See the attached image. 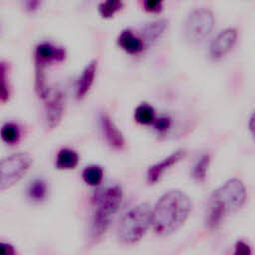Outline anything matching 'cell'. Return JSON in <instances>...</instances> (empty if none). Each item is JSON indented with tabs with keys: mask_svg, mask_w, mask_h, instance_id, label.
I'll list each match as a JSON object with an SVG mask.
<instances>
[{
	"mask_svg": "<svg viewBox=\"0 0 255 255\" xmlns=\"http://www.w3.org/2000/svg\"><path fill=\"white\" fill-rule=\"evenodd\" d=\"M79 159V154L75 150L70 148H63L58 152L56 156L55 165L58 169L70 170L74 169L78 165Z\"/></svg>",
	"mask_w": 255,
	"mask_h": 255,
	"instance_id": "cell-15",
	"label": "cell"
},
{
	"mask_svg": "<svg viewBox=\"0 0 255 255\" xmlns=\"http://www.w3.org/2000/svg\"><path fill=\"white\" fill-rule=\"evenodd\" d=\"M1 137L8 144L17 143L20 138V130L14 123H6L1 128Z\"/></svg>",
	"mask_w": 255,
	"mask_h": 255,
	"instance_id": "cell-21",
	"label": "cell"
},
{
	"mask_svg": "<svg viewBox=\"0 0 255 255\" xmlns=\"http://www.w3.org/2000/svg\"><path fill=\"white\" fill-rule=\"evenodd\" d=\"M118 45L128 54H137L143 48V42L140 37L135 36L130 30H123L118 37Z\"/></svg>",
	"mask_w": 255,
	"mask_h": 255,
	"instance_id": "cell-14",
	"label": "cell"
},
{
	"mask_svg": "<svg viewBox=\"0 0 255 255\" xmlns=\"http://www.w3.org/2000/svg\"><path fill=\"white\" fill-rule=\"evenodd\" d=\"M27 196L34 202H42L48 195V186L44 179L35 178L27 186Z\"/></svg>",
	"mask_w": 255,
	"mask_h": 255,
	"instance_id": "cell-16",
	"label": "cell"
},
{
	"mask_svg": "<svg viewBox=\"0 0 255 255\" xmlns=\"http://www.w3.org/2000/svg\"><path fill=\"white\" fill-rule=\"evenodd\" d=\"M210 163V155L208 153H203L200 155L191 169V176L196 181H203L206 178L208 167Z\"/></svg>",
	"mask_w": 255,
	"mask_h": 255,
	"instance_id": "cell-19",
	"label": "cell"
},
{
	"mask_svg": "<svg viewBox=\"0 0 255 255\" xmlns=\"http://www.w3.org/2000/svg\"><path fill=\"white\" fill-rule=\"evenodd\" d=\"M186 155V151L184 149H177L176 151L170 153L168 156L164 157L160 161H157L153 165H151L147 169L146 178L149 184H155L163 174L169 170L172 166L176 165L179 161H181Z\"/></svg>",
	"mask_w": 255,
	"mask_h": 255,
	"instance_id": "cell-8",
	"label": "cell"
},
{
	"mask_svg": "<svg viewBox=\"0 0 255 255\" xmlns=\"http://www.w3.org/2000/svg\"><path fill=\"white\" fill-rule=\"evenodd\" d=\"M97 71V61L92 60L82 71L76 86V97L77 99H83L90 91Z\"/></svg>",
	"mask_w": 255,
	"mask_h": 255,
	"instance_id": "cell-11",
	"label": "cell"
},
{
	"mask_svg": "<svg viewBox=\"0 0 255 255\" xmlns=\"http://www.w3.org/2000/svg\"><path fill=\"white\" fill-rule=\"evenodd\" d=\"M246 188L238 178H230L211 194L206 215L205 225L208 229H216L224 218L240 208L246 200Z\"/></svg>",
	"mask_w": 255,
	"mask_h": 255,
	"instance_id": "cell-2",
	"label": "cell"
},
{
	"mask_svg": "<svg viewBox=\"0 0 255 255\" xmlns=\"http://www.w3.org/2000/svg\"><path fill=\"white\" fill-rule=\"evenodd\" d=\"M150 225L152 208L147 203H140L122 217L117 230L118 239L124 244H134L143 237Z\"/></svg>",
	"mask_w": 255,
	"mask_h": 255,
	"instance_id": "cell-4",
	"label": "cell"
},
{
	"mask_svg": "<svg viewBox=\"0 0 255 255\" xmlns=\"http://www.w3.org/2000/svg\"><path fill=\"white\" fill-rule=\"evenodd\" d=\"M122 196V188L117 184L98 189L94 193L91 223V234L94 238H99L106 232L113 216L119 209Z\"/></svg>",
	"mask_w": 255,
	"mask_h": 255,
	"instance_id": "cell-3",
	"label": "cell"
},
{
	"mask_svg": "<svg viewBox=\"0 0 255 255\" xmlns=\"http://www.w3.org/2000/svg\"><path fill=\"white\" fill-rule=\"evenodd\" d=\"M0 79H1V103H6L9 100L10 90L7 84V68L4 62H1L0 67Z\"/></svg>",
	"mask_w": 255,
	"mask_h": 255,
	"instance_id": "cell-23",
	"label": "cell"
},
{
	"mask_svg": "<svg viewBox=\"0 0 255 255\" xmlns=\"http://www.w3.org/2000/svg\"><path fill=\"white\" fill-rule=\"evenodd\" d=\"M134 119L137 123L141 125H149L153 124L155 117V110L152 106L142 103L138 105L134 110Z\"/></svg>",
	"mask_w": 255,
	"mask_h": 255,
	"instance_id": "cell-18",
	"label": "cell"
},
{
	"mask_svg": "<svg viewBox=\"0 0 255 255\" xmlns=\"http://www.w3.org/2000/svg\"><path fill=\"white\" fill-rule=\"evenodd\" d=\"M45 106V124L49 129L56 128L63 117L65 107V94L56 90L48 96Z\"/></svg>",
	"mask_w": 255,
	"mask_h": 255,
	"instance_id": "cell-7",
	"label": "cell"
},
{
	"mask_svg": "<svg viewBox=\"0 0 255 255\" xmlns=\"http://www.w3.org/2000/svg\"><path fill=\"white\" fill-rule=\"evenodd\" d=\"M232 255H252L251 247L243 240H238L234 245Z\"/></svg>",
	"mask_w": 255,
	"mask_h": 255,
	"instance_id": "cell-25",
	"label": "cell"
},
{
	"mask_svg": "<svg viewBox=\"0 0 255 255\" xmlns=\"http://www.w3.org/2000/svg\"><path fill=\"white\" fill-rule=\"evenodd\" d=\"M33 158L29 153L18 152L0 163V189L3 191L18 182L29 170Z\"/></svg>",
	"mask_w": 255,
	"mask_h": 255,
	"instance_id": "cell-5",
	"label": "cell"
},
{
	"mask_svg": "<svg viewBox=\"0 0 255 255\" xmlns=\"http://www.w3.org/2000/svg\"><path fill=\"white\" fill-rule=\"evenodd\" d=\"M25 6H26V10L33 12L40 8L41 2L40 1H27V2H25Z\"/></svg>",
	"mask_w": 255,
	"mask_h": 255,
	"instance_id": "cell-29",
	"label": "cell"
},
{
	"mask_svg": "<svg viewBox=\"0 0 255 255\" xmlns=\"http://www.w3.org/2000/svg\"><path fill=\"white\" fill-rule=\"evenodd\" d=\"M143 7L149 13H158L162 10L163 4L160 0H146L143 2Z\"/></svg>",
	"mask_w": 255,
	"mask_h": 255,
	"instance_id": "cell-26",
	"label": "cell"
},
{
	"mask_svg": "<svg viewBox=\"0 0 255 255\" xmlns=\"http://www.w3.org/2000/svg\"><path fill=\"white\" fill-rule=\"evenodd\" d=\"M237 41V30L226 28L220 31L212 40L209 46V54L212 58L217 59L228 53Z\"/></svg>",
	"mask_w": 255,
	"mask_h": 255,
	"instance_id": "cell-9",
	"label": "cell"
},
{
	"mask_svg": "<svg viewBox=\"0 0 255 255\" xmlns=\"http://www.w3.org/2000/svg\"><path fill=\"white\" fill-rule=\"evenodd\" d=\"M167 25H168V21L164 18L156 19L144 25L142 28L141 37H140L143 44L150 45L154 43L164 33L165 29L167 28Z\"/></svg>",
	"mask_w": 255,
	"mask_h": 255,
	"instance_id": "cell-13",
	"label": "cell"
},
{
	"mask_svg": "<svg viewBox=\"0 0 255 255\" xmlns=\"http://www.w3.org/2000/svg\"><path fill=\"white\" fill-rule=\"evenodd\" d=\"M122 8L123 2L119 0H108L100 3L98 6L99 13L103 18H112Z\"/></svg>",
	"mask_w": 255,
	"mask_h": 255,
	"instance_id": "cell-22",
	"label": "cell"
},
{
	"mask_svg": "<svg viewBox=\"0 0 255 255\" xmlns=\"http://www.w3.org/2000/svg\"><path fill=\"white\" fill-rule=\"evenodd\" d=\"M35 90L38 96L44 100L50 95L49 88L46 85V76H45V63L35 60Z\"/></svg>",
	"mask_w": 255,
	"mask_h": 255,
	"instance_id": "cell-17",
	"label": "cell"
},
{
	"mask_svg": "<svg viewBox=\"0 0 255 255\" xmlns=\"http://www.w3.org/2000/svg\"><path fill=\"white\" fill-rule=\"evenodd\" d=\"M103 175H104V171L102 167L99 165H89L82 172L83 180L88 185H91V186L99 185L103 179Z\"/></svg>",
	"mask_w": 255,
	"mask_h": 255,
	"instance_id": "cell-20",
	"label": "cell"
},
{
	"mask_svg": "<svg viewBox=\"0 0 255 255\" xmlns=\"http://www.w3.org/2000/svg\"><path fill=\"white\" fill-rule=\"evenodd\" d=\"M66 57V51L62 47L54 46L50 43H41L36 47L35 60L43 63L61 62Z\"/></svg>",
	"mask_w": 255,
	"mask_h": 255,
	"instance_id": "cell-12",
	"label": "cell"
},
{
	"mask_svg": "<svg viewBox=\"0 0 255 255\" xmlns=\"http://www.w3.org/2000/svg\"><path fill=\"white\" fill-rule=\"evenodd\" d=\"M213 25L214 16L209 9H195L187 16L185 21V39L192 44L198 43L211 32Z\"/></svg>",
	"mask_w": 255,
	"mask_h": 255,
	"instance_id": "cell-6",
	"label": "cell"
},
{
	"mask_svg": "<svg viewBox=\"0 0 255 255\" xmlns=\"http://www.w3.org/2000/svg\"><path fill=\"white\" fill-rule=\"evenodd\" d=\"M0 255H17L15 247L8 242L0 243Z\"/></svg>",
	"mask_w": 255,
	"mask_h": 255,
	"instance_id": "cell-27",
	"label": "cell"
},
{
	"mask_svg": "<svg viewBox=\"0 0 255 255\" xmlns=\"http://www.w3.org/2000/svg\"><path fill=\"white\" fill-rule=\"evenodd\" d=\"M248 128L249 131L251 133V135L253 136V138L255 139V110L251 113L249 120H248Z\"/></svg>",
	"mask_w": 255,
	"mask_h": 255,
	"instance_id": "cell-28",
	"label": "cell"
},
{
	"mask_svg": "<svg viewBox=\"0 0 255 255\" xmlns=\"http://www.w3.org/2000/svg\"><path fill=\"white\" fill-rule=\"evenodd\" d=\"M153 126H154V129L158 133H165L171 126V119L167 116H160L155 119Z\"/></svg>",
	"mask_w": 255,
	"mask_h": 255,
	"instance_id": "cell-24",
	"label": "cell"
},
{
	"mask_svg": "<svg viewBox=\"0 0 255 255\" xmlns=\"http://www.w3.org/2000/svg\"><path fill=\"white\" fill-rule=\"evenodd\" d=\"M99 124H100L101 132L105 140L107 141V143L115 149L120 150L124 148L125 146L124 136L120 131V129L118 128V127L116 126V124L114 123V121L110 118V116L105 113H102L99 118Z\"/></svg>",
	"mask_w": 255,
	"mask_h": 255,
	"instance_id": "cell-10",
	"label": "cell"
},
{
	"mask_svg": "<svg viewBox=\"0 0 255 255\" xmlns=\"http://www.w3.org/2000/svg\"><path fill=\"white\" fill-rule=\"evenodd\" d=\"M191 201L188 195L171 189L162 194L152 208V227L156 234L165 236L179 229L189 216Z\"/></svg>",
	"mask_w": 255,
	"mask_h": 255,
	"instance_id": "cell-1",
	"label": "cell"
}]
</instances>
